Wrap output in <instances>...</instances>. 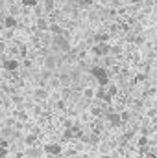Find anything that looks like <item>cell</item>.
I'll list each match as a JSON object with an SVG mask.
<instances>
[{"label":"cell","mask_w":157,"mask_h":158,"mask_svg":"<svg viewBox=\"0 0 157 158\" xmlns=\"http://www.w3.org/2000/svg\"><path fill=\"white\" fill-rule=\"evenodd\" d=\"M89 76L96 81V85H98V86H104V88L111 83V77H109L107 70H105V68H102L100 64H92V66L89 68Z\"/></svg>","instance_id":"6da1fadb"},{"label":"cell","mask_w":157,"mask_h":158,"mask_svg":"<svg viewBox=\"0 0 157 158\" xmlns=\"http://www.w3.org/2000/svg\"><path fill=\"white\" fill-rule=\"evenodd\" d=\"M52 46L56 50H59V52H65V53L70 52V40L65 35H54L52 37Z\"/></svg>","instance_id":"7a4b0ae2"},{"label":"cell","mask_w":157,"mask_h":158,"mask_svg":"<svg viewBox=\"0 0 157 158\" xmlns=\"http://www.w3.org/2000/svg\"><path fill=\"white\" fill-rule=\"evenodd\" d=\"M109 52H111V44H109V42H102V44H92V46H91V53H92L94 57H98V59L107 57Z\"/></svg>","instance_id":"3957f363"},{"label":"cell","mask_w":157,"mask_h":158,"mask_svg":"<svg viewBox=\"0 0 157 158\" xmlns=\"http://www.w3.org/2000/svg\"><path fill=\"white\" fill-rule=\"evenodd\" d=\"M104 121H105V127H109V129H120L122 127V121H120L118 112H113V110L104 116Z\"/></svg>","instance_id":"277c9868"},{"label":"cell","mask_w":157,"mask_h":158,"mask_svg":"<svg viewBox=\"0 0 157 158\" xmlns=\"http://www.w3.org/2000/svg\"><path fill=\"white\" fill-rule=\"evenodd\" d=\"M43 151H44V155H48V156H59V155L63 153V147H61L59 143H46V145L43 147Z\"/></svg>","instance_id":"5b68a950"},{"label":"cell","mask_w":157,"mask_h":158,"mask_svg":"<svg viewBox=\"0 0 157 158\" xmlns=\"http://www.w3.org/2000/svg\"><path fill=\"white\" fill-rule=\"evenodd\" d=\"M109 39H111V35L104 30V31H96L94 35H91V40L94 42V44H102V42H109Z\"/></svg>","instance_id":"8992f818"},{"label":"cell","mask_w":157,"mask_h":158,"mask_svg":"<svg viewBox=\"0 0 157 158\" xmlns=\"http://www.w3.org/2000/svg\"><path fill=\"white\" fill-rule=\"evenodd\" d=\"M2 66H4L6 72H15V70H19L20 63H19L17 59H6V61L2 63Z\"/></svg>","instance_id":"52a82bcc"},{"label":"cell","mask_w":157,"mask_h":158,"mask_svg":"<svg viewBox=\"0 0 157 158\" xmlns=\"http://www.w3.org/2000/svg\"><path fill=\"white\" fill-rule=\"evenodd\" d=\"M34 98H35L37 101H46V99L50 98V92H48L44 86H39V88L34 90Z\"/></svg>","instance_id":"ba28073f"},{"label":"cell","mask_w":157,"mask_h":158,"mask_svg":"<svg viewBox=\"0 0 157 158\" xmlns=\"http://www.w3.org/2000/svg\"><path fill=\"white\" fill-rule=\"evenodd\" d=\"M105 92H107V96H109L111 99H115L118 94H120V86H118L117 83H113V81H111V83L105 86Z\"/></svg>","instance_id":"9c48e42d"},{"label":"cell","mask_w":157,"mask_h":158,"mask_svg":"<svg viewBox=\"0 0 157 158\" xmlns=\"http://www.w3.org/2000/svg\"><path fill=\"white\" fill-rule=\"evenodd\" d=\"M48 31H50L52 35H63V33H65V28H63L61 24H57V22H50Z\"/></svg>","instance_id":"30bf717a"},{"label":"cell","mask_w":157,"mask_h":158,"mask_svg":"<svg viewBox=\"0 0 157 158\" xmlns=\"http://www.w3.org/2000/svg\"><path fill=\"white\" fill-rule=\"evenodd\" d=\"M35 28H37L39 31H48V28H50V22H48L44 17H39V19L35 20Z\"/></svg>","instance_id":"8fae6325"},{"label":"cell","mask_w":157,"mask_h":158,"mask_svg":"<svg viewBox=\"0 0 157 158\" xmlns=\"http://www.w3.org/2000/svg\"><path fill=\"white\" fill-rule=\"evenodd\" d=\"M17 24H19V22H17V19H15L13 15H7V17L4 19V26H6V28H17Z\"/></svg>","instance_id":"7c38bea8"},{"label":"cell","mask_w":157,"mask_h":158,"mask_svg":"<svg viewBox=\"0 0 157 158\" xmlns=\"http://www.w3.org/2000/svg\"><path fill=\"white\" fill-rule=\"evenodd\" d=\"M83 98L85 99H94V88L92 86H85L83 88Z\"/></svg>","instance_id":"4fadbf2b"},{"label":"cell","mask_w":157,"mask_h":158,"mask_svg":"<svg viewBox=\"0 0 157 158\" xmlns=\"http://www.w3.org/2000/svg\"><path fill=\"white\" fill-rule=\"evenodd\" d=\"M22 7H37L39 6V0H20Z\"/></svg>","instance_id":"5bb4252c"},{"label":"cell","mask_w":157,"mask_h":158,"mask_svg":"<svg viewBox=\"0 0 157 158\" xmlns=\"http://www.w3.org/2000/svg\"><path fill=\"white\" fill-rule=\"evenodd\" d=\"M24 143H26V145H35V143H37V136H35V134H28V136L24 138Z\"/></svg>","instance_id":"9a60e30c"},{"label":"cell","mask_w":157,"mask_h":158,"mask_svg":"<svg viewBox=\"0 0 157 158\" xmlns=\"http://www.w3.org/2000/svg\"><path fill=\"white\" fill-rule=\"evenodd\" d=\"M56 63H57L56 57H46V59H44V66H46V68H54Z\"/></svg>","instance_id":"2e32d148"},{"label":"cell","mask_w":157,"mask_h":158,"mask_svg":"<svg viewBox=\"0 0 157 158\" xmlns=\"http://www.w3.org/2000/svg\"><path fill=\"white\" fill-rule=\"evenodd\" d=\"M54 6H56V2H54V0H44V9H46V11H52V9H54Z\"/></svg>","instance_id":"e0dca14e"},{"label":"cell","mask_w":157,"mask_h":158,"mask_svg":"<svg viewBox=\"0 0 157 158\" xmlns=\"http://www.w3.org/2000/svg\"><path fill=\"white\" fill-rule=\"evenodd\" d=\"M26 155H28L30 158H37V156H39V149H28V151H26Z\"/></svg>","instance_id":"ac0fdd59"},{"label":"cell","mask_w":157,"mask_h":158,"mask_svg":"<svg viewBox=\"0 0 157 158\" xmlns=\"http://www.w3.org/2000/svg\"><path fill=\"white\" fill-rule=\"evenodd\" d=\"M65 105H67V103H65V99H59V101L56 103V107H57L59 110H65Z\"/></svg>","instance_id":"d6986e66"},{"label":"cell","mask_w":157,"mask_h":158,"mask_svg":"<svg viewBox=\"0 0 157 158\" xmlns=\"http://www.w3.org/2000/svg\"><path fill=\"white\" fill-rule=\"evenodd\" d=\"M79 119H81V121H89V119H91V114H89V112H83V114L79 116Z\"/></svg>","instance_id":"ffe728a7"},{"label":"cell","mask_w":157,"mask_h":158,"mask_svg":"<svg viewBox=\"0 0 157 158\" xmlns=\"http://www.w3.org/2000/svg\"><path fill=\"white\" fill-rule=\"evenodd\" d=\"M7 145H9V142H7L6 138H2V140H0V147H4V149H7Z\"/></svg>","instance_id":"44dd1931"},{"label":"cell","mask_w":157,"mask_h":158,"mask_svg":"<svg viewBox=\"0 0 157 158\" xmlns=\"http://www.w3.org/2000/svg\"><path fill=\"white\" fill-rule=\"evenodd\" d=\"M0 158H7V149L0 147Z\"/></svg>","instance_id":"7402d4cb"},{"label":"cell","mask_w":157,"mask_h":158,"mask_svg":"<svg viewBox=\"0 0 157 158\" xmlns=\"http://www.w3.org/2000/svg\"><path fill=\"white\" fill-rule=\"evenodd\" d=\"M155 77H157V64H155Z\"/></svg>","instance_id":"603a6c76"},{"label":"cell","mask_w":157,"mask_h":158,"mask_svg":"<svg viewBox=\"0 0 157 158\" xmlns=\"http://www.w3.org/2000/svg\"><path fill=\"white\" fill-rule=\"evenodd\" d=\"M155 149H157V145H155Z\"/></svg>","instance_id":"cb8c5ba5"}]
</instances>
